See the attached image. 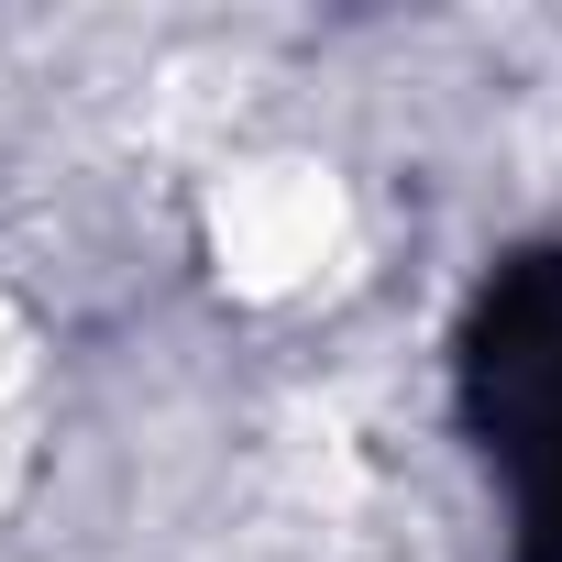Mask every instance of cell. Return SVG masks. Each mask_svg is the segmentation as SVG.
Returning a JSON list of instances; mask_svg holds the SVG:
<instances>
[{"label": "cell", "mask_w": 562, "mask_h": 562, "mask_svg": "<svg viewBox=\"0 0 562 562\" xmlns=\"http://www.w3.org/2000/svg\"><path fill=\"white\" fill-rule=\"evenodd\" d=\"M188 254L210 299L243 321H299L353 288L364 265V188L321 144H243L188 199Z\"/></svg>", "instance_id": "obj_1"}, {"label": "cell", "mask_w": 562, "mask_h": 562, "mask_svg": "<svg viewBox=\"0 0 562 562\" xmlns=\"http://www.w3.org/2000/svg\"><path fill=\"white\" fill-rule=\"evenodd\" d=\"M45 441H56V331L0 276V518H23V496L45 485Z\"/></svg>", "instance_id": "obj_2"}]
</instances>
